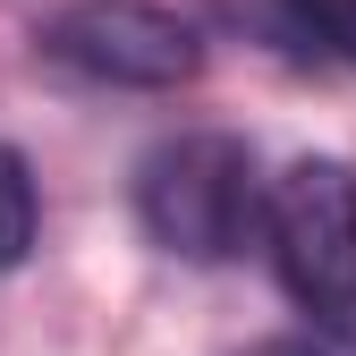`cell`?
Here are the masks:
<instances>
[{"mask_svg": "<svg viewBox=\"0 0 356 356\" xmlns=\"http://www.w3.org/2000/svg\"><path fill=\"white\" fill-rule=\"evenodd\" d=\"M127 195H136V229L178 263H229L263 229V161L229 127H178V136H161L136 161Z\"/></svg>", "mask_w": 356, "mask_h": 356, "instance_id": "6da1fadb", "label": "cell"}, {"mask_svg": "<svg viewBox=\"0 0 356 356\" xmlns=\"http://www.w3.org/2000/svg\"><path fill=\"white\" fill-rule=\"evenodd\" d=\"M263 246L289 305L323 339L356 348V170L339 153H297L263 178Z\"/></svg>", "mask_w": 356, "mask_h": 356, "instance_id": "7a4b0ae2", "label": "cell"}, {"mask_svg": "<svg viewBox=\"0 0 356 356\" xmlns=\"http://www.w3.org/2000/svg\"><path fill=\"white\" fill-rule=\"evenodd\" d=\"M34 60L111 94H178L204 68V34L161 0H68L34 26Z\"/></svg>", "mask_w": 356, "mask_h": 356, "instance_id": "3957f363", "label": "cell"}, {"mask_svg": "<svg viewBox=\"0 0 356 356\" xmlns=\"http://www.w3.org/2000/svg\"><path fill=\"white\" fill-rule=\"evenodd\" d=\"M246 42L280 51L297 68L356 76V0H212Z\"/></svg>", "mask_w": 356, "mask_h": 356, "instance_id": "277c9868", "label": "cell"}, {"mask_svg": "<svg viewBox=\"0 0 356 356\" xmlns=\"http://www.w3.org/2000/svg\"><path fill=\"white\" fill-rule=\"evenodd\" d=\"M42 238V195H34V170L0 145V272H17Z\"/></svg>", "mask_w": 356, "mask_h": 356, "instance_id": "5b68a950", "label": "cell"}, {"mask_svg": "<svg viewBox=\"0 0 356 356\" xmlns=\"http://www.w3.org/2000/svg\"><path fill=\"white\" fill-rule=\"evenodd\" d=\"M246 356H323V348H314V339H254Z\"/></svg>", "mask_w": 356, "mask_h": 356, "instance_id": "8992f818", "label": "cell"}]
</instances>
